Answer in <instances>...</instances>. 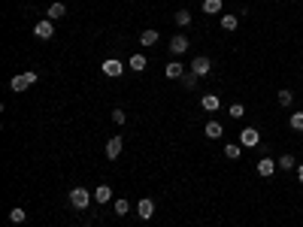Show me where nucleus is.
Listing matches in <instances>:
<instances>
[{"label":"nucleus","mask_w":303,"mask_h":227,"mask_svg":"<svg viewBox=\"0 0 303 227\" xmlns=\"http://www.w3.org/2000/svg\"><path fill=\"white\" fill-rule=\"evenodd\" d=\"M100 70H103V76H112V79H118V76L124 73V64H121L118 58H106V61L100 64Z\"/></svg>","instance_id":"7ed1b4c3"},{"label":"nucleus","mask_w":303,"mask_h":227,"mask_svg":"<svg viewBox=\"0 0 303 227\" xmlns=\"http://www.w3.org/2000/svg\"><path fill=\"white\" fill-rule=\"evenodd\" d=\"M240 154H243V146H237V143H227V146H224V158H230V161H237Z\"/></svg>","instance_id":"dca6fc26"},{"label":"nucleus","mask_w":303,"mask_h":227,"mask_svg":"<svg viewBox=\"0 0 303 227\" xmlns=\"http://www.w3.org/2000/svg\"><path fill=\"white\" fill-rule=\"evenodd\" d=\"M182 82H185V88H197V82H200V76H197V73H191V70H188V73L182 76Z\"/></svg>","instance_id":"393cba45"},{"label":"nucleus","mask_w":303,"mask_h":227,"mask_svg":"<svg viewBox=\"0 0 303 227\" xmlns=\"http://www.w3.org/2000/svg\"><path fill=\"white\" fill-rule=\"evenodd\" d=\"M164 76H167V79H182V76H185V64L170 61V64L164 67Z\"/></svg>","instance_id":"1a4fd4ad"},{"label":"nucleus","mask_w":303,"mask_h":227,"mask_svg":"<svg viewBox=\"0 0 303 227\" xmlns=\"http://www.w3.org/2000/svg\"><path fill=\"white\" fill-rule=\"evenodd\" d=\"M209 70H212V61H209L206 55H197V58L191 61V73H197V76H206Z\"/></svg>","instance_id":"39448f33"},{"label":"nucleus","mask_w":303,"mask_h":227,"mask_svg":"<svg viewBox=\"0 0 303 227\" xmlns=\"http://www.w3.org/2000/svg\"><path fill=\"white\" fill-rule=\"evenodd\" d=\"M33 33H37L40 40H52V33H55V25H52V19H43L33 25Z\"/></svg>","instance_id":"423d86ee"},{"label":"nucleus","mask_w":303,"mask_h":227,"mask_svg":"<svg viewBox=\"0 0 303 227\" xmlns=\"http://www.w3.org/2000/svg\"><path fill=\"white\" fill-rule=\"evenodd\" d=\"M139 43H142V46H155V43H158V30H152V27L142 30V33H139Z\"/></svg>","instance_id":"2eb2a0df"},{"label":"nucleus","mask_w":303,"mask_h":227,"mask_svg":"<svg viewBox=\"0 0 303 227\" xmlns=\"http://www.w3.org/2000/svg\"><path fill=\"white\" fill-rule=\"evenodd\" d=\"M173 22L179 25V27H188V25H191V12H188V9H179V12L173 15Z\"/></svg>","instance_id":"a211bd4d"},{"label":"nucleus","mask_w":303,"mask_h":227,"mask_svg":"<svg viewBox=\"0 0 303 227\" xmlns=\"http://www.w3.org/2000/svg\"><path fill=\"white\" fill-rule=\"evenodd\" d=\"M276 167H279V170H294V167H297V161H294V154H282V158L276 161Z\"/></svg>","instance_id":"6ab92c4d"},{"label":"nucleus","mask_w":303,"mask_h":227,"mask_svg":"<svg viewBox=\"0 0 303 227\" xmlns=\"http://www.w3.org/2000/svg\"><path fill=\"white\" fill-rule=\"evenodd\" d=\"M200 106H203L206 112H219L221 100H219V94H203V97H200Z\"/></svg>","instance_id":"9b49d317"},{"label":"nucleus","mask_w":303,"mask_h":227,"mask_svg":"<svg viewBox=\"0 0 303 227\" xmlns=\"http://www.w3.org/2000/svg\"><path fill=\"white\" fill-rule=\"evenodd\" d=\"M230 115H234V118H243V115H246V106H243V103H234V106H230Z\"/></svg>","instance_id":"cd10ccee"},{"label":"nucleus","mask_w":303,"mask_h":227,"mask_svg":"<svg viewBox=\"0 0 303 227\" xmlns=\"http://www.w3.org/2000/svg\"><path fill=\"white\" fill-rule=\"evenodd\" d=\"M88 203H91V191L88 188H70V206L73 209H88Z\"/></svg>","instance_id":"f257e3e1"},{"label":"nucleus","mask_w":303,"mask_h":227,"mask_svg":"<svg viewBox=\"0 0 303 227\" xmlns=\"http://www.w3.org/2000/svg\"><path fill=\"white\" fill-rule=\"evenodd\" d=\"M94 200H97V203H110V200H112V188H110V185H97V188H94Z\"/></svg>","instance_id":"ddd939ff"},{"label":"nucleus","mask_w":303,"mask_h":227,"mask_svg":"<svg viewBox=\"0 0 303 227\" xmlns=\"http://www.w3.org/2000/svg\"><path fill=\"white\" fill-rule=\"evenodd\" d=\"M33 82H37V73H33V70H28V73H19V76H12L9 88H12V91H25V88H30Z\"/></svg>","instance_id":"f03ea898"},{"label":"nucleus","mask_w":303,"mask_h":227,"mask_svg":"<svg viewBox=\"0 0 303 227\" xmlns=\"http://www.w3.org/2000/svg\"><path fill=\"white\" fill-rule=\"evenodd\" d=\"M121 149H124V139H121V136L106 139V158H110V161H115V158H118V154H121Z\"/></svg>","instance_id":"0eeeda50"},{"label":"nucleus","mask_w":303,"mask_h":227,"mask_svg":"<svg viewBox=\"0 0 303 227\" xmlns=\"http://www.w3.org/2000/svg\"><path fill=\"white\" fill-rule=\"evenodd\" d=\"M128 212H131V203L124 200V197H121V200H115V215H128Z\"/></svg>","instance_id":"bb28decb"},{"label":"nucleus","mask_w":303,"mask_h":227,"mask_svg":"<svg viewBox=\"0 0 303 227\" xmlns=\"http://www.w3.org/2000/svg\"><path fill=\"white\" fill-rule=\"evenodd\" d=\"M273 173H276V161H273V158H261V161H258V176H261V179L273 176Z\"/></svg>","instance_id":"9d476101"},{"label":"nucleus","mask_w":303,"mask_h":227,"mask_svg":"<svg viewBox=\"0 0 303 227\" xmlns=\"http://www.w3.org/2000/svg\"><path fill=\"white\" fill-rule=\"evenodd\" d=\"M237 25H240L237 15H221V27L224 30H237Z\"/></svg>","instance_id":"412c9836"},{"label":"nucleus","mask_w":303,"mask_h":227,"mask_svg":"<svg viewBox=\"0 0 303 227\" xmlns=\"http://www.w3.org/2000/svg\"><path fill=\"white\" fill-rule=\"evenodd\" d=\"M146 64H149V61L142 58V55H134V58H131V70H137V73H142V70H146Z\"/></svg>","instance_id":"b1692460"},{"label":"nucleus","mask_w":303,"mask_h":227,"mask_svg":"<svg viewBox=\"0 0 303 227\" xmlns=\"http://www.w3.org/2000/svg\"><path fill=\"white\" fill-rule=\"evenodd\" d=\"M258 143H261V133H258L255 127H246V130L240 133V146H243V149H255Z\"/></svg>","instance_id":"20e7f679"},{"label":"nucleus","mask_w":303,"mask_h":227,"mask_svg":"<svg viewBox=\"0 0 303 227\" xmlns=\"http://www.w3.org/2000/svg\"><path fill=\"white\" fill-rule=\"evenodd\" d=\"M203 12L206 15H219L221 12V0H203Z\"/></svg>","instance_id":"f3484780"},{"label":"nucleus","mask_w":303,"mask_h":227,"mask_svg":"<svg viewBox=\"0 0 303 227\" xmlns=\"http://www.w3.org/2000/svg\"><path fill=\"white\" fill-rule=\"evenodd\" d=\"M297 179L303 182V164H297Z\"/></svg>","instance_id":"c756f323"},{"label":"nucleus","mask_w":303,"mask_h":227,"mask_svg":"<svg viewBox=\"0 0 303 227\" xmlns=\"http://www.w3.org/2000/svg\"><path fill=\"white\" fill-rule=\"evenodd\" d=\"M25 218H28V212H25V209H22V206H15V209H12V212H9V221H12V224H22Z\"/></svg>","instance_id":"5701e85b"},{"label":"nucleus","mask_w":303,"mask_h":227,"mask_svg":"<svg viewBox=\"0 0 303 227\" xmlns=\"http://www.w3.org/2000/svg\"><path fill=\"white\" fill-rule=\"evenodd\" d=\"M276 100H279V106H291V100H294V94H291L288 88H282V91L276 94Z\"/></svg>","instance_id":"4be33fe9"},{"label":"nucleus","mask_w":303,"mask_h":227,"mask_svg":"<svg viewBox=\"0 0 303 227\" xmlns=\"http://www.w3.org/2000/svg\"><path fill=\"white\" fill-rule=\"evenodd\" d=\"M64 12H67V6H64V3H52V6H49V12H46V19H61Z\"/></svg>","instance_id":"aec40b11"},{"label":"nucleus","mask_w":303,"mask_h":227,"mask_svg":"<svg viewBox=\"0 0 303 227\" xmlns=\"http://www.w3.org/2000/svg\"><path fill=\"white\" fill-rule=\"evenodd\" d=\"M124 118H128V115H124L121 109H112V121H115V125H124Z\"/></svg>","instance_id":"c85d7f7f"},{"label":"nucleus","mask_w":303,"mask_h":227,"mask_svg":"<svg viewBox=\"0 0 303 227\" xmlns=\"http://www.w3.org/2000/svg\"><path fill=\"white\" fill-rule=\"evenodd\" d=\"M203 130H206V136H209V139H221V133H224V127L219 125V121H206V127H203Z\"/></svg>","instance_id":"4468645a"},{"label":"nucleus","mask_w":303,"mask_h":227,"mask_svg":"<svg viewBox=\"0 0 303 227\" xmlns=\"http://www.w3.org/2000/svg\"><path fill=\"white\" fill-rule=\"evenodd\" d=\"M288 125H291V130H303V112H294L288 118Z\"/></svg>","instance_id":"a878e982"},{"label":"nucleus","mask_w":303,"mask_h":227,"mask_svg":"<svg viewBox=\"0 0 303 227\" xmlns=\"http://www.w3.org/2000/svg\"><path fill=\"white\" fill-rule=\"evenodd\" d=\"M137 215L146 221V218H152L155 215V203L152 200H139V206H137Z\"/></svg>","instance_id":"f8f14e48"},{"label":"nucleus","mask_w":303,"mask_h":227,"mask_svg":"<svg viewBox=\"0 0 303 227\" xmlns=\"http://www.w3.org/2000/svg\"><path fill=\"white\" fill-rule=\"evenodd\" d=\"M170 51H173V55H182V51H188V37H185V33H176V37L170 40Z\"/></svg>","instance_id":"6e6552de"}]
</instances>
